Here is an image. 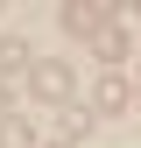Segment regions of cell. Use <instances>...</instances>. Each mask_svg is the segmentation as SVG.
Listing matches in <instances>:
<instances>
[{
    "instance_id": "ba28073f",
    "label": "cell",
    "mask_w": 141,
    "mask_h": 148,
    "mask_svg": "<svg viewBox=\"0 0 141 148\" xmlns=\"http://www.w3.org/2000/svg\"><path fill=\"white\" fill-rule=\"evenodd\" d=\"M0 120H7V92H0Z\"/></svg>"
},
{
    "instance_id": "6da1fadb",
    "label": "cell",
    "mask_w": 141,
    "mask_h": 148,
    "mask_svg": "<svg viewBox=\"0 0 141 148\" xmlns=\"http://www.w3.org/2000/svg\"><path fill=\"white\" fill-rule=\"evenodd\" d=\"M28 92H35L42 106H64V99H70V64H64V57H35Z\"/></svg>"
},
{
    "instance_id": "277c9868",
    "label": "cell",
    "mask_w": 141,
    "mask_h": 148,
    "mask_svg": "<svg viewBox=\"0 0 141 148\" xmlns=\"http://www.w3.org/2000/svg\"><path fill=\"white\" fill-rule=\"evenodd\" d=\"M57 127H64L57 141H70V148H78L85 134H92V113H85V106H64V113H57Z\"/></svg>"
},
{
    "instance_id": "52a82bcc",
    "label": "cell",
    "mask_w": 141,
    "mask_h": 148,
    "mask_svg": "<svg viewBox=\"0 0 141 148\" xmlns=\"http://www.w3.org/2000/svg\"><path fill=\"white\" fill-rule=\"evenodd\" d=\"M120 106H127V85L106 78V85H99V113H120Z\"/></svg>"
},
{
    "instance_id": "7a4b0ae2",
    "label": "cell",
    "mask_w": 141,
    "mask_h": 148,
    "mask_svg": "<svg viewBox=\"0 0 141 148\" xmlns=\"http://www.w3.org/2000/svg\"><path fill=\"white\" fill-rule=\"evenodd\" d=\"M57 21H64L70 35H106L113 7H99V0H64V7H57Z\"/></svg>"
},
{
    "instance_id": "3957f363",
    "label": "cell",
    "mask_w": 141,
    "mask_h": 148,
    "mask_svg": "<svg viewBox=\"0 0 141 148\" xmlns=\"http://www.w3.org/2000/svg\"><path fill=\"white\" fill-rule=\"evenodd\" d=\"M0 71H7V78L14 71H35V49L21 42V35H0Z\"/></svg>"
},
{
    "instance_id": "9c48e42d",
    "label": "cell",
    "mask_w": 141,
    "mask_h": 148,
    "mask_svg": "<svg viewBox=\"0 0 141 148\" xmlns=\"http://www.w3.org/2000/svg\"><path fill=\"white\" fill-rule=\"evenodd\" d=\"M49 148H70V141H49Z\"/></svg>"
},
{
    "instance_id": "5b68a950",
    "label": "cell",
    "mask_w": 141,
    "mask_h": 148,
    "mask_svg": "<svg viewBox=\"0 0 141 148\" xmlns=\"http://www.w3.org/2000/svg\"><path fill=\"white\" fill-rule=\"evenodd\" d=\"M0 148H42V141H35V127H28V120H14V113H7V120H0Z\"/></svg>"
},
{
    "instance_id": "8992f818",
    "label": "cell",
    "mask_w": 141,
    "mask_h": 148,
    "mask_svg": "<svg viewBox=\"0 0 141 148\" xmlns=\"http://www.w3.org/2000/svg\"><path fill=\"white\" fill-rule=\"evenodd\" d=\"M92 49H99L106 64H120V57H127V35H120V28H106V35H92Z\"/></svg>"
}]
</instances>
